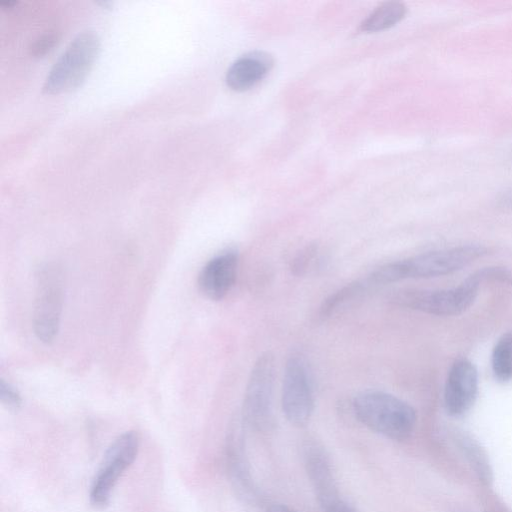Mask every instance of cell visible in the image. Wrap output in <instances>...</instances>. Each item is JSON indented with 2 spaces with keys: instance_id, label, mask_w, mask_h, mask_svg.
Wrapping results in <instances>:
<instances>
[{
  "instance_id": "obj_15",
  "label": "cell",
  "mask_w": 512,
  "mask_h": 512,
  "mask_svg": "<svg viewBox=\"0 0 512 512\" xmlns=\"http://www.w3.org/2000/svg\"><path fill=\"white\" fill-rule=\"evenodd\" d=\"M368 286L370 285L365 279L363 281H352L337 289L322 301L319 307L318 317L321 320H326L339 313L342 309H345L357 300Z\"/></svg>"
},
{
  "instance_id": "obj_3",
  "label": "cell",
  "mask_w": 512,
  "mask_h": 512,
  "mask_svg": "<svg viewBox=\"0 0 512 512\" xmlns=\"http://www.w3.org/2000/svg\"><path fill=\"white\" fill-rule=\"evenodd\" d=\"M275 375L274 354L271 351L261 353L250 371L241 410L247 427L257 432H269L275 425Z\"/></svg>"
},
{
  "instance_id": "obj_23",
  "label": "cell",
  "mask_w": 512,
  "mask_h": 512,
  "mask_svg": "<svg viewBox=\"0 0 512 512\" xmlns=\"http://www.w3.org/2000/svg\"><path fill=\"white\" fill-rule=\"evenodd\" d=\"M0 4H1V6H3V7H8V8H10V7H12V6L16 5V4H17V2H16V1H5V2H1Z\"/></svg>"
},
{
  "instance_id": "obj_7",
  "label": "cell",
  "mask_w": 512,
  "mask_h": 512,
  "mask_svg": "<svg viewBox=\"0 0 512 512\" xmlns=\"http://www.w3.org/2000/svg\"><path fill=\"white\" fill-rule=\"evenodd\" d=\"M314 404V385L308 362L302 354L293 353L286 361L283 374V414L291 425L302 428L309 423Z\"/></svg>"
},
{
  "instance_id": "obj_10",
  "label": "cell",
  "mask_w": 512,
  "mask_h": 512,
  "mask_svg": "<svg viewBox=\"0 0 512 512\" xmlns=\"http://www.w3.org/2000/svg\"><path fill=\"white\" fill-rule=\"evenodd\" d=\"M305 472L323 512L342 500L330 456L321 442L308 437L301 444Z\"/></svg>"
},
{
  "instance_id": "obj_13",
  "label": "cell",
  "mask_w": 512,
  "mask_h": 512,
  "mask_svg": "<svg viewBox=\"0 0 512 512\" xmlns=\"http://www.w3.org/2000/svg\"><path fill=\"white\" fill-rule=\"evenodd\" d=\"M273 58L264 51H252L238 58L228 69L226 83L235 91H244L261 81L271 70Z\"/></svg>"
},
{
  "instance_id": "obj_4",
  "label": "cell",
  "mask_w": 512,
  "mask_h": 512,
  "mask_svg": "<svg viewBox=\"0 0 512 512\" xmlns=\"http://www.w3.org/2000/svg\"><path fill=\"white\" fill-rule=\"evenodd\" d=\"M100 50V39L94 31L79 33L50 69L43 91L61 94L79 87L91 70Z\"/></svg>"
},
{
  "instance_id": "obj_17",
  "label": "cell",
  "mask_w": 512,
  "mask_h": 512,
  "mask_svg": "<svg viewBox=\"0 0 512 512\" xmlns=\"http://www.w3.org/2000/svg\"><path fill=\"white\" fill-rule=\"evenodd\" d=\"M492 369L499 381L512 379V332L503 334L492 353Z\"/></svg>"
},
{
  "instance_id": "obj_19",
  "label": "cell",
  "mask_w": 512,
  "mask_h": 512,
  "mask_svg": "<svg viewBox=\"0 0 512 512\" xmlns=\"http://www.w3.org/2000/svg\"><path fill=\"white\" fill-rule=\"evenodd\" d=\"M0 400L10 410H18L22 403L19 392L3 379L0 381Z\"/></svg>"
},
{
  "instance_id": "obj_11",
  "label": "cell",
  "mask_w": 512,
  "mask_h": 512,
  "mask_svg": "<svg viewBox=\"0 0 512 512\" xmlns=\"http://www.w3.org/2000/svg\"><path fill=\"white\" fill-rule=\"evenodd\" d=\"M478 392V376L467 359H458L449 370L444 391V405L453 417L465 415L473 406Z\"/></svg>"
},
{
  "instance_id": "obj_5",
  "label": "cell",
  "mask_w": 512,
  "mask_h": 512,
  "mask_svg": "<svg viewBox=\"0 0 512 512\" xmlns=\"http://www.w3.org/2000/svg\"><path fill=\"white\" fill-rule=\"evenodd\" d=\"M481 279L476 273L457 287L424 290L402 289L390 295L394 305L438 316H451L464 312L475 300Z\"/></svg>"
},
{
  "instance_id": "obj_9",
  "label": "cell",
  "mask_w": 512,
  "mask_h": 512,
  "mask_svg": "<svg viewBox=\"0 0 512 512\" xmlns=\"http://www.w3.org/2000/svg\"><path fill=\"white\" fill-rule=\"evenodd\" d=\"M38 289L33 313V329L43 343L57 336L63 304V290L56 270L45 268L38 276Z\"/></svg>"
},
{
  "instance_id": "obj_6",
  "label": "cell",
  "mask_w": 512,
  "mask_h": 512,
  "mask_svg": "<svg viewBox=\"0 0 512 512\" xmlns=\"http://www.w3.org/2000/svg\"><path fill=\"white\" fill-rule=\"evenodd\" d=\"M246 427L241 411L236 413L230 421L225 439V467L231 489L238 500L248 506L258 507L264 503L265 497L251 472Z\"/></svg>"
},
{
  "instance_id": "obj_18",
  "label": "cell",
  "mask_w": 512,
  "mask_h": 512,
  "mask_svg": "<svg viewBox=\"0 0 512 512\" xmlns=\"http://www.w3.org/2000/svg\"><path fill=\"white\" fill-rule=\"evenodd\" d=\"M319 245L316 242L309 243L301 248L290 263V271L294 276L305 275L318 259Z\"/></svg>"
},
{
  "instance_id": "obj_16",
  "label": "cell",
  "mask_w": 512,
  "mask_h": 512,
  "mask_svg": "<svg viewBox=\"0 0 512 512\" xmlns=\"http://www.w3.org/2000/svg\"><path fill=\"white\" fill-rule=\"evenodd\" d=\"M406 14V7L397 1L385 2L377 7L361 24L365 32H376L394 26Z\"/></svg>"
},
{
  "instance_id": "obj_8",
  "label": "cell",
  "mask_w": 512,
  "mask_h": 512,
  "mask_svg": "<svg viewBox=\"0 0 512 512\" xmlns=\"http://www.w3.org/2000/svg\"><path fill=\"white\" fill-rule=\"evenodd\" d=\"M139 449V438L134 431L119 435L106 450L93 479L90 502L95 508H105L124 471L134 462Z\"/></svg>"
},
{
  "instance_id": "obj_21",
  "label": "cell",
  "mask_w": 512,
  "mask_h": 512,
  "mask_svg": "<svg viewBox=\"0 0 512 512\" xmlns=\"http://www.w3.org/2000/svg\"><path fill=\"white\" fill-rule=\"evenodd\" d=\"M326 512H357L356 509L345 500H340Z\"/></svg>"
},
{
  "instance_id": "obj_22",
  "label": "cell",
  "mask_w": 512,
  "mask_h": 512,
  "mask_svg": "<svg viewBox=\"0 0 512 512\" xmlns=\"http://www.w3.org/2000/svg\"><path fill=\"white\" fill-rule=\"evenodd\" d=\"M266 512H297L285 504L275 503L267 507Z\"/></svg>"
},
{
  "instance_id": "obj_2",
  "label": "cell",
  "mask_w": 512,
  "mask_h": 512,
  "mask_svg": "<svg viewBox=\"0 0 512 512\" xmlns=\"http://www.w3.org/2000/svg\"><path fill=\"white\" fill-rule=\"evenodd\" d=\"M352 410L364 426L394 441L408 439L416 426L414 408L384 391H361L352 400Z\"/></svg>"
},
{
  "instance_id": "obj_12",
  "label": "cell",
  "mask_w": 512,
  "mask_h": 512,
  "mask_svg": "<svg viewBox=\"0 0 512 512\" xmlns=\"http://www.w3.org/2000/svg\"><path fill=\"white\" fill-rule=\"evenodd\" d=\"M239 264V253L228 247L213 256L201 269L198 276L200 291L209 299L219 301L232 289Z\"/></svg>"
},
{
  "instance_id": "obj_20",
  "label": "cell",
  "mask_w": 512,
  "mask_h": 512,
  "mask_svg": "<svg viewBox=\"0 0 512 512\" xmlns=\"http://www.w3.org/2000/svg\"><path fill=\"white\" fill-rule=\"evenodd\" d=\"M57 37L55 34L42 35L38 40L34 42L31 49V54L36 57H41L49 52L54 46Z\"/></svg>"
},
{
  "instance_id": "obj_1",
  "label": "cell",
  "mask_w": 512,
  "mask_h": 512,
  "mask_svg": "<svg viewBox=\"0 0 512 512\" xmlns=\"http://www.w3.org/2000/svg\"><path fill=\"white\" fill-rule=\"evenodd\" d=\"M487 253L479 245H463L422 253L407 259L386 263L368 276L372 285H386L410 278L442 276L461 269Z\"/></svg>"
},
{
  "instance_id": "obj_14",
  "label": "cell",
  "mask_w": 512,
  "mask_h": 512,
  "mask_svg": "<svg viewBox=\"0 0 512 512\" xmlns=\"http://www.w3.org/2000/svg\"><path fill=\"white\" fill-rule=\"evenodd\" d=\"M453 441L478 480L484 485H490L493 481V471L489 457L480 443L463 431L454 432Z\"/></svg>"
}]
</instances>
